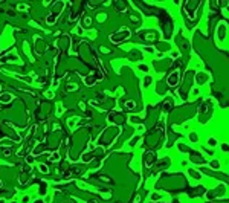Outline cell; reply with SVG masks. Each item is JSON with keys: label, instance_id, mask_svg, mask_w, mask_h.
<instances>
[{"label": "cell", "instance_id": "obj_2", "mask_svg": "<svg viewBox=\"0 0 229 203\" xmlns=\"http://www.w3.org/2000/svg\"><path fill=\"white\" fill-rule=\"evenodd\" d=\"M189 139H191L192 142H197V141H198V134H197V133H191V134H189Z\"/></svg>", "mask_w": 229, "mask_h": 203}, {"label": "cell", "instance_id": "obj_3", "mask_svg": "<svg viewBox=\"0 0 229 203\" xmlns=\"http://www.w3.org/2000/svg\"><path fill=\"white\" fill-rule=\"evenodd\" d=\"M208 144H209L211 147H215V145H217V141H215L214 138H209V139H208Z\"/></svg>", "mask_w": 229, "mask_h": 203}, {"label": "cell", "instance_id": "obj_4", "mask_svg": "<svg viewBox=\"0 0 229 203\" xmlns=\"http://www.w3.org/2000/svg\"><path fill=\"white\" fill-rule=\"evenodd\" d=\"M212 166H214V168H219V162H217V160H214V162H212Z\"/></svg>", "mask_w": 229, "mask_h": 203}, {"label": "cell", "instance_id": "obj_1", "mask_svg": "<svg viewBox=\"0 0 229 203\" xmlns=\"http://www.w3.org/2000/svg\"><path fill=\"white\" fill-rule=\"evenodd\" d=\"M168 86H171V87H176L177 86V82H179V72L176 70V72H173L170 73V76H168Z\"/></svg>", "mask_w": 229, "mask_h": 203}, {"label": "cell", "instance_id": "obj_5", "mask_svg": "<svg viewBox=\"0 0 229 203\" xmlns=\"http://www.w3.org/2000/svg\"><path fill=\"white\" fill-rule=\"evenodd\" d=\"M127 107H135V103H127Z\"/></svg>", "mask_w": 229, "mask_h": 203}]
</instances>
